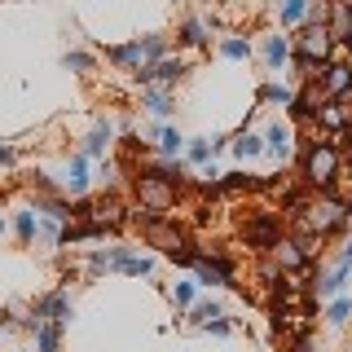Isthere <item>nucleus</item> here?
Masks as SVG:
<instances>
[{
	"label": "nucleus",
	"mask_w": 352,
	"mask_h": 352,
	"mask_svg": "<svg viewBox=\"0 0 352 352\" xmlns=\"http://www.w3.org/2000/svg\"><path fill=\"white\" fill-rule=\"evenodd\" d=\"M220 150H225V137H194L185 154H190V163H212Z\"/></svg>",
	"instance_id": "nucleus-14"
},
{
	"label": "nucleus",
	"mask_w": 352,
	"mask_h": 352,
	"mask_svg": "<svg viewBox=\"0 0 352 352\" xmlns=\"http://www.w3.org/2000/svg\"><path fill=\"white\" fill-rule=\"evenodd\" d=\"M176 44H185V49H203V44H207V22L203 18H185L181 31H176Z\"/></svg>",
	"instance_id": "nucleus-15"
},
{
	"label": "nucleus",
	"mask_w": 352,
	"mask_h": 352,
	"mask_svg": "<svg viewBox=\"0 0 352 352\" xmlns=\"http://www.w3.org/2000/svg\"><path fill=\"white\" fill-rule=\"evenodd\" d=\"M75 317V308H71V300H66V291H49V295H40L36 304H31V317L22 326H36V322H58V326H66Z\"/></svg>",
	"instance_id": "nucleus-4"
},
{
	"label": "nucleus",
	"mask_w": 352,
	"mask_h": 352,
	"mask_svg": "<svg viewBox=\"0 0 352 352\" xmlns=\"http://www.w3.org/2000/svg\"><path fill=\"white\" fill-rule=\"evenodd\" d=\"M291 62V40L286 36H264V66L269 71H282Z\"/></svg>",
	"instance_id": "nucleus-13"
},
{
	"label": "nucleus",
	"mask_w": 352,
	"mask_h": 352,
	"mask_svg": "<svg viewBox=\"0 0 352 352\" xmlns=\"http://www.w3.org/2000/svg\"><path fill=\"white\" fill-rule=\"evenodd\" d=\"M348 317H352V300H344V295H335V304L326 308V322L339 330V326H348Z\"/></svg>",
	"instance_id": "nucleus-27"
},
{
	"label": "nucleus",
	"mask_w": 352,
	"mask_h": 352,
	"mask_svg": "<svg viewBox=\"0 0 352 352\" xmlns=\"http://www.w3.org/2000/svg\"><path fill=\"white\" fill-rule=\"evenodd\" d=\"M185 150V137L176 128H159V159H181Z\"/></svg>",
	"instance_id": "nucleus-22"
},
{
	"label": "nucleus",
	"mask_w": 352,
	"mask_h": 352,
	"mask_svg": "<svg viewBox=\"0 0 352 352\" xmlns=\"http://www.w3.org/2000/svg\"><path fill=\"white\" fill-rule=\"evenodd\" d=\"M14 234H18V242H22V247H27V242H36V234H40L36 207H22V212L14 216Z\"/></svg>",
	"instance_id": "nucleus-18"
},
{
	"label": "nucleus",
	"mask_w": 352,
	"mask_h": 352,
	"mask_svg": "<svg viewBox=\"0 0 352 352\" xmlns=\"http://www.w3.org/2000/svg\"><path fill=\"white\" fill-rule=\"evenodd\" d=\"M291 141H295V132H291V128H286V124H273L269 132H264V154H273V159H282V163H286V159H291V150H295Z\"/></svg>",
	"instance_id": "nucleus-9"
},
{
	"label": "nucleus",
	"mask_w": 352,
	"mask_h": 352,
	"mask_svg": "<svg viewBox=\"0 0 352 352\" xmlns=\"http://www.w3.org/2000/svg\"><path fill=\"white\" fill-rule=\"evenodd\" d=\"M344 172V159H339V146L335 141H313L304 154V176L317 185L322 194H335V181Z\"/></svg>",
	"instance_id": "nucleus-1"
},
{
	"label": "nucleus",
	"mask_w": 352,
	"mask_h": 352,
	"mask_svg": "<svg viewBox=\"0 0 352 352\" xmlns=\"http://www.w3.org/2000/svg\"><path fill=\"white\" fill-rule=\"evenodd\" d=\"M141 106H146V115H154V119H168L172 115V93H168V88H159V84H150L146 88V93H141Z\"/></svg>",
	"instance_id": "nucleus-11"
},
{
	"label": "nucleus",
	"mask_w": 352,
	"mask_h": 352,
	"mask_svg": "<svg viewBox=\"0 0 352 352\" xmlns=\"http://www.w3.org/2000/svg\"><path fill=\"white\" fill-rule=\"evenodd\" d=\"M216 317H225V313H220V304H212V300L190 308V322H194V326H207V322H216Z\"/></svg>",
	"instance_id": "nucleus-29"
},
{
	"label": "nucleus",
	"mask_w": 352,
	"mask_h": 352,
	"mask_svg": "<svg viewBox=\"0 0 352 352\" xmlns=\"http://www.w3.org/2000/svg\"><path fill=\"white\" fill-rule=\"evenodd\" d=\"M18 163V154H14V146H0V168H14Z\"/></svg>",
	"instance_id": "nucleus-31"
},
{
	"label": "nucleus",
	"mask_w": 352,
	"mask_h": 352,
	"mask_svg": "<svg viewBox=\"0 0 352 352\" xmlns=\"http://www.w3.org/2000/svg\"><path fill=\"white\" fill-rule=\"evenodd\" d=\"M36 352H58L62 348V326L58 322H36Z\"/></svg>",
	"instance_id": "nucleus-16"
},
{
	"label": "nucleus",
	"mask_w": 352,
	"mask_h": 352,
	"mask_svg": "<svg viewBox=\"0 0 352 352\" xmlns=\"http://www.w3.org/2000/svg\"><path fill=\"white\" fill-rule=\"evenodd\" d=\"M220 58H229V62H247V58H251V44L242 40V36H225V40H220Z\"/></svg>",
	"instance_id": "nucleus-23"
},
{
	"label": "nucleus",
	"mask_w": 352,
	"mask_h": 352,
	"mask_svg": "<svg viewBox=\"0 0 352 352\" xmlns=\"http://www.w3.org/2000/svg\"><path fill=\"white\" fill-rule=\"evenodd\" d=\"M172 300H176V308H194V300H198V282H176V286H172Z\"/></svg>",
	"instance_id": "nucleus-28"
},
{
	"label": "nucleus",
	"mask_w": 352,
	"mask_h": 352,
	"mask_svg": "<svg viewBox=\"0 0 352 352\" xmlns=\"http://www.w3.org/2000/svg\"><path fill=\"white\" fill-rule=\"evenodd\" d=\"M106 62L115 66V71H132V75H137V66H141V49H137V40H132V44H115V49H106Z\"/></svg>",
	"instance_id": "nucleus-12"
},
{
	"label": "nucleus",
	"mask_w": 352,
	"mask_h": 352,
	"mask_svg": "<svg viewBox=\"0 0 352 352\" xmlns=\"http://www.w3.org/2000/svg\"><path fill=\"white\" fill-rule=\"evenodd\" d=\"M234 154H238V163L260 159V154H264V137H256V132L242 128V132H238V141H234Z\"/></svg>",
	"instance_id": "nucleus-17"
},
{
	"label": "nucleus",
	"mask_w": 352,
	"mask_h": 352,
	"mask_svg": "<svg viewBox=\"0 0 352 352\" xmlns=\"http://www.w3.org/2000/svg\"><path fill=\"white\" fill-rule=\"evenodd\" d=\"M308 9H313V0H278V18L282 27H300L308 18Z\"/></svg>",
	"instance_id": "nucleus-19"
},
{
	"label": "nucleus",
	"mask_w": 352,
	"mask_h": 352,
	"mask_svg": "<svg viewBox=\"0 0 352 352\" xmlns=\"http://www.w3.org/2000/svg\"><path fill=\"white\" fill-rule=\"evenodd\" d=\"M220 185H225L229 194H242V190H260L264 181H256V176H251V172H229V176H225V181H220Z\"/></svg>",
	"instance_id": "nucleus-25"
},
{
	"label": "nucleus",
	"mask_w": 352,
	"mask_h": 352,
	"mask_svg": "<svg viewBox=\"0 0 352 352\" xmlns=\"http://www.w3.org/2000/svg\"><path fill=\"white\" fill-rule=\"evenodd\" d=\"M348 273H352V269H344V264H335V269H330V273H326V278H322V295H330V300H335V295H339V291H344V282H348Z\"/></svg>",
	"instance_id": "nucleus-26"
},
{
	"label": "nucleus",
	"mask_w": 352,
	"mask_h": 352,
	"mask_svg": "<svg viewBox=\"0 0 352 352\" xmlns=\"http://www.w3.org/2000/svg\"><path fill=\"white\" fill-rule=\"evenodd\" d=\"M203 330H207V335H220V339H225V335H234V322H229V317H216V322H207Z\"/></svg>",
	"instance_id": "nucleus-30"
},
{
	"label": "nucleus",
	"mask_w": 352,
	"mask_h": 352,
	"mask_svg": "<svg viewBox=\"0 0 352 352\" xmlns=\"http://www.w3.org/2000/svg\"><path fill=\"white\" fill-rule=\"evenodd\" d=\"M137 49H141V62H159V58H168V36H141L137 40Z\"/></svg>",
	"instance_id": "nucleus-21"
},
{
	"label": "nucleus",
	"mask_w": 352,
	"mask_h": 352,
	"mask_svg": "<svg viewBox=\"0 0 352 352\" xmlns=\"http://www.w3.org/2000/svg\"><path fill=\"white\" fill-rule=\"evenodd\" d=\"M185 71H190V66H185V58H159V62H141L137 66V80L141 84H159V88H168V84H176V80H185Z\"/></svg>",
	"instance_id": "nucleus-5"
},
{
	"label": "nucleus",
	"mask_w": 352,
	"mask_h": 352,
	"mask_svg": "<svg viewBox=\"0 0 352 352\" xmlns=\"http://www.w3.org/2000/svg\"><path fill=\"white\" fill-rule=\"evenodd\" d=\"M62 66H66V71H75V75H93L97 71V58H93V53H84V49H66L62 53Z\"/></svg>",
	"instance_id": "nucleus-20"
},
{
	"label": "nucleus",
	"mask_w": 352,
	"mask_h": 352,
	"mask_svg": "<svg viewBox=\"0 0 352 352\" xmlns=\"http://www.w3.org/2000/svg\"><path fill=\"white\" fill-rule=\"evenodd\" d=\"M242 238H247V247H256V251H273L282 242V220L273 212H256V216H247V225H242Z\"/></svg>",
	"instance_id": "nucleus-3"
},
{
	"label": "nucleus",
	"mask_w": 352,
	"mask_h": 352,
	"mask_svg": "<svg viewBox=\"0 0 352 352\" xmlns=\"http://www.w3.org/2000/svg\"><path fill=\"white\" fill-rule=\"evenodd\" d=\"M260 102H273V106H291L295 102V93H291V88H282V84H260Z\"/></svg>",
	"instance_id": "nucleus-24"
},
{
	"label": "nucleus",
	"mask_w": 352,
	"mask_h": 352,
	"mask_svg": "<svg viewBox=\"0 0 352 352\" xmlns=\"http://www.w3.org/2000/svg\"><path fill=\"white\" fill-rule=\"evenodd\" d=\"M317 75H322L330 102H339V97H348V93H352V66H344V62H326Z\"/></svg>",
	"instance_id": "nucleus-7"
},
{
	"label": "nucleus",
	"mask_w": 352,
	"mask_h": 352,
	"mask_svg": "<svg viewBox=\"0 0 352 352\" xmlns=\"http://www.w3.org/2000/svg\"><path fill=\"white\" fill-rule=\"evenodd\" d=\"M194 278L198 286H238V269H234V260L229 256H207V251H198V260H194Z\"/></svg>",
	"instance_id": "nucleus-2"
},
{
	"label": "nucleus",
	"mask_w": 352,
	"mask_h": 352,
	"mask_svg": "<svg viewBox=\"0 0 352 352\" xmlns=\"http://www.w3.org/2000/svg\"><path fill=\"white\" fill-rule=\"evenodd\" d=\"M137 194H141V212H172V203H176V190L172 185H163L159 176H146L141 172V181H137Z\"/></svg>",
	"instance_id": "nucleus-6"
},
{
	"label": "nucleus",
	"mask_w": 352,
	"mask_h": 352,
	"mask_svg": "<svg viewBox=\"0 0 352 352\" xmlns=\"http://www.w3.org/2000/svg\"><path fill=\"white\" fill-rule=\"evenodd\" d=\"M110 141H115V124H110V119H97V128L84 137V159H102L110 150Z\"/></svg>",
	"instance_id": "nucleus-8"
},
{
	"label": "nucleus",
	"mask_w": 352,
	"mask_h": 352,
	"mask_svg": "<svg viewBox=\"0 0 352 352\" xmlns=\"http://www.w3.org/2000/svg\"><path fill=\"white\" fill-rule=\"evenodd\" d=\"M339 264H344V269H352V242H344V256H339Z\"/></svg>",
	"instance_id": "nucleus-32"
},
{
	"label": "nucleus",
	"mask_w": 352,
	"mask_h": 352,
	"mask_svg": "<svg viewBox=\"0 0 352 352\" xmlns=\"http://www.w3.org/2000/svg\"><path fill=\"white\" fill-rule=\"evenodd\" d=\"M88 185H93V181H88V159H84V154H75V159L66 163L62 190H66V194H88Z\"/></svg>",
	"instance_id": "nucleus-10"
},
{
	"label": "nucleus",
	"mask_w": 352,
	"mask_h": 352,
	"mask_svg": "<svg viewBox=\"0 0 352 352\" xmlns=\"http://www.w3.org/2000/svg\"><path fill=\"white\" fill-rule=\"evenodd\" d=\"M0 238H5V220H0Z\"/></svg>",
	"instance_id": "nucleus-33"
}]
</instances>
